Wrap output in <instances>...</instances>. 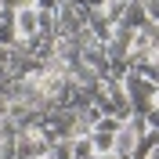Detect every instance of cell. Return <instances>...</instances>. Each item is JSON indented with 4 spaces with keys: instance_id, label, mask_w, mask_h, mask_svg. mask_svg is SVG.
<instances>
[{
    "instance_id": "1",
    "label": "cell",
    "mask_w": 159,
    "mask_h": 159,
    "mask_svg": "<svg viewBox=\"0 0 159 159\" xmlns=\"http://www.w3.org/2000/svg\"><path fill=\"white\" fill-rule=\"evenodd\" d=\"M123 90H127V98H130V105H134V112L148 116V112L156 109V83H152V80H145V76H138L134 69L123 76Z\"/></svg>"
},
{
    "instance_id": "2",
    "label": "cell",
    "mask_w": 159,
    "mask_h": 159,
    "mask_svg": "<svg viewBox=\"0 0 159 159\" xmlns=\"http://www.w3.org/2000/svg\"><path fill=\"white\" fill-rule=\"evenodd\" d=\"M47 156V138L40 130H22L18 134V159H43Z\"/></svg>"
},
{
    "instance_id": "3",
    "label": "cell",
    "mask_w": 159,
    "mask_h": 159,
    "mask_svg": "<svg viewBox=\"0 0 159 159\" xmlns=\"http://www.w3.org/2000/svg\"><path fill=\"white\" fill-rule=\"evenodd\" d=\"M138 138H141L138 130L130 127V123H123V127L116 130V138H112V152H116L119 159H130V156H134V148H138Z\"/></svg>"
},
{
    "instance_id": "4",
    "label": "cell",
    "mask_w": 159,
    "mask_h": 159,
    "mask_svg": "<svg viewBox=\"0 0 159 159\" xmlns=\"http://www.w3.org/2000/svg\"><path fill=\"white\" fill-rule=\"evenodd\" d=\"M15 25H18V36H22V40L40 36V11H36V7H22V11H15Z\"/></svg>"
},
{
    "instance_id": "5",
    "label": "cell",
    "mask_w": 159,
    "mask_h": 159,
    "mask_svg": "<svg viewBox=\"0 0 159 159\" xmlns=\"http://www.w3.org/2000/svg\"><path fill=\"white\" fill-rule=\"evenodd\" d=\"M87 33L94 40H101V43H109L112 22H109V15H105V7H101V11H87Z\"/></svg>"
},
{
    "instance_id": "6",
    "label": "cell",
    "mask_w": 159,
    "mask_h": 159,
    "mask_svg": "<svg viewBox=\"0 0 159 159\" xmlns=\"http://www.w3.org/2000/svg\"><path fill=\"white\" fill-rule=\"evenodd\" d=\"M43 159H76V138H54V141H47V156Z\"/></svg>"
},
{
    "instance_id": "7",
    "label": "cell",
    "mask_w": 159,
    "mask_h": 159,
    "mask_svg": "<svg viewBox=\"0 0 159 159\" xmlns=\"http://www.w3.org/2000/svg\"><path fill=\"white\" fill-rule=\"evenodd\" d=\"M18 25H15V11H4L0 15V47H15L18 43Z\"/></svg>"
},
{
    "instance_id": "8",
    "label": "cell",
    "mask_w": 159,
    "mask_h": 159,
    "mask_svg": "<svg viewBox=\"0 0 159 159\" xmlns=\"http://www.w3.org/2000/svg\"><path fill=\"white\" fill-rule=\"evenodd\" d=\"M119 25H127V29H145V25H148V11H145V4H134V0H130L127 4V15H123V22H119Z\"/></svg>"
},
{
    "instance_id": "9",
    "label": "cell",
    "mask_w": 159,
    "mask_h": 159,
    "mask_svg": "<svg viewBox=\"0 0 159 159\" xmlns=\"http://www.w3.org/2000/svg\"><path fill=\"white\" fill-rule=\"evenodd\" d=\"M112 138H116V134H101V130H90V145H94V156H105V152H112Z\"/></svg>"
},
{
    "instance_id": "10",
    "label": "cell",
    "mask_w": 159,
    "mask_h": 159,
    "mask_svg": "<svg viewBox=\"0 0 159 159\" xmlns=\"http://www.w3.org/2000/svg\"><path fill=\"white\" fill-rule=\"evenodd\" d=\"M127 4H130V0H109V4H105V15H109L112 25H119V22H123V15H127Z\"/></svg>"
},
{
    "instance_id": "11",
    "label": "cell",
    "mask_w": 159,
    "mask_h": 159,
    "mask_svg": "<svg viewBox=\"0 0 159 159\" xmlns=\"http://www.w3.org/2000/svg\"><path fill=\"white\" fill-rule=\"evenodd\" d=\"M119 127H123V119H116V116H98L94 119V130H101V134H116Z\"/></svg>"
},
{
    "instance_id": "12",
    "label": "cell",
    "mask_w": 159,
    "mask_h": 159,
    "mask_svg": "<svg viewBox=\"0 0 159 159\" xmlns=\"http://www.w3.org/2000/svg\"><path fill=\"white\" fill-rule=\"evenodd\" d=\"M76 159H94V145H90V134H87V138H76Z\"/></svg>"
},
{
    "instance_id": "13",
    "label": "cell",
    "mask_w": 159,
    "mask_h": 159,
    "mask_svg": "<svg viewBox=\"0 0 159 159\" xmlns=\"http://www.w3.org/2000/svg\"><path fill=\"white\" fill-rule=\"evenodd\" d=\"M145 11H148V22L159 25V0H145Z\"/></svg>"
},
{
    "instance_id": "14",
    "label": "cell",
    "mask_w": 159,
    "mask_h": 159,
    "mask_svg": "<svg viewBox=\"0 0 159 159\" xmlns=\"http://www.w3.org/2000/svg\"><path fill=\"white\" fill-rule=\"evenodd\" d=\"M7 116H11V98H7V94H0V123H4Z\"/></svg>"
},
{
    "instance_id": "15",
    "label": "cell",
    "mask_w": 159,
    "mask_h": 159,
    "mask_svg": "<svg viewBox=\"0 0 159 159\" xmlns=\"http://www.w3.org/2000/svg\"><path fill=\"white\" fill-rule=\"evenodd\" d=\"M145 119H148V130H159V109H152Z\"/></svg>"
},
{
    "instance_id": "16",
    "label": "cell",
    "mask_w": 159,
    "mask_h": 159,
    "mask_svg": "<svg viewBox=\"0 0 159 159\" xmlns=\"http://www.w3.org/2000/svg\"><path fill=\"white\" fill-rule=\"evenodd\" d=\"M148 159H159V148H156V152H152V156H148Z\"/></svg>"
}]
</instances>
